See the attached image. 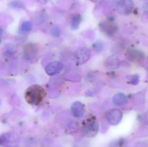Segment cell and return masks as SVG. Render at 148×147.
Instances as JSON below:
<instances>
[{"instance_id": "6da1fadb", "label": "cell", "mask_w": 148, "mask_h": 147, "mask_svg": "<svg viewBox=\"0 0 148 147\" xmlns=\"http://www.w3.org/2000/svg\"><path fill=\"white\" fill-rule=\"evenodd\" d=\"M45 90L38 85H33L27 89L25 94V99L28 103L37 105L43 101L45 97Z\"/></svg>"}, {"instance_id": "7a4b0ae2", "label": "cell", "mask_w": 148, "mask_h": 147, "mask_svg": "<svg viewBox=\"0 0 148 147\" xmlns=\"http://www.w3.org/2000/svg\"><path fill=\"white\" fill-rule=\"evenodd\" d=\"M98 130L99 125L95 120H87L83 125V132L87 137H94L98 133Z\"/></svg>"}, {"instance_id": "3957f363", "label": "cell", "mask_w": 148, "mask_h": 147, "mask_svg": "<svg viewBox=\"0 0 148 147\" xmlns=\"http://www.w3.org/2000/svg\"><path fill=\"white\" fill-rule=\"evenodd\" d=\"M116 9L121 14L127 15L134 10V2L132 0H119L117 3Z\"/></svg>"}, {"instance_id": "277c9868", "label": "cell", "mask_w": 148, "mask_h": 147, "mask_svg": "<svg viewBox=\"0 0 148 147\" xmlns=\"http://www.w3.org/2000/svg\"><path fill=\"white\" fill-rule=\"evenodd\" d=\"M123 113L120 110L113 109L108 112L106 115L107 120L111 125H116L121 122L122 119Z\"/></svg>"}, {"instance_id": "5b68a950", "label": "cell", "mask_w": 148, "mask_h": 147, "mask_svg": "<svg viewBox=\"0 0 148 147\" xmlns=\"http://www.w3.org/2000/svg\"><path fill=\"white\" fill-rule=\"evenodd\" d=\"M90 50L87 48H82L77 50L75 54V59L78 64H82L89 60L90 57Z\"/></svg>"}, {"instance_id": "8992f818", "label": "cell", "mask_w": 148, "mask_h": 147, "mask_svg": "<svg viewBox=\"0 0 148 147\" xmlns=\"http://www.w3.org/2000/svg\"><path fill=\"white\" fill-rule=\"evenodd\" d=\"M62 69H63V65H62V63L58 61H53L46 66L45 71H46V74L48 75L53 76V75H56L57 74L60 73Z\"/></svg>"}, {"instance_id": "52a82bcc", "label": "cell", "mask_w": 148, "mask_h": 147, "mask_svg": "<svg viewBox=\"0 0 148 147\" xmlns=\"http://www.w3.org/2000/svg\"><path fill=\"white\" fill-rule=\"evenodd\" d=\"M71 111L75 118H82L85 115V105L81 102L77 101V102H74L71 106Z\"/></svg>"}, {"instance_id": "ba28073f", "label": "cell", "mask_w": 148, "mask_h": 147, "mask_svg": "<svg viewBox=\"0 0 148 147\" xmlns=\"http://www.w3.org/2000/svg\"><path fill=\"white\" fill-rule=\"evenodd\" d=\"M127 57L131 61H141L144 58V55L142 52L137 50H129L127 53Z\"/></svg>"}, {"instance_id": "9c48e42d", "label": "cell", "mask_w": 148, "mask_h": 147, "mask_svg": "<svg viewBox=\"0 0 148 147\" xmlns=\"http://www.w3.org/2000/svg\"><path fill=\"white\" fill-rule=\"evenodd\" d=\"M127 97L122 93H117L113 97V102L116 105H123L127 102Z\"/></svg>"}, {"instance_id": "30bf717a", "label": "cell", "mask_w": 148, "mask_h": 147, "mask_svg": "<svg viewBox=\"0 0 148 147\" xmlns=\"http://www.w3.org/2000/svg\"><path fill=\"white\" fill-rule=\"evenodd\" d=\"M119 64V61L118 58L115 56H111L109 57L106 61V66L108 67V69H115L118 67Z\"/></svg>"}, {"instance_id": "8fae6325", "label": "cell", "mask_w": 148, "mask_h": 147, "mask_svg": "<svg viewBox=\"0 0 148 147\" xmlns=\"http://www.w3.org/2000/svg\"><path fill=\"white\" fill-rule=\"evenodd\" d=\"M81 22V16L79 14H77L75 15L72 19V22H71V26H72V28L75 30V29H77L78 27L79 26Z\"/></svg>"}, {"instance_id": "7c38bea8", "label": "cell", "mask_w": 148, "mask_h": 147, "mask_svg": "<svg viewBox=\"0 0 148 147\" xmlns=\"http://www.w3.org/2000/svg\"><path fill=\"white\" fill-rule=\"evenodd\" d=\"M21 30L25 33H28L30 30L33 29V24L30 21H25L22 23L21 27H20Z\"/></svg>"}, {"instance_id": "4fadbf2b", "label": "cell", "mask_w": 148, "mask_h": 147, "mask_svg": "<svg viewBox=\"0 0 148 147\" xmlns=\"http://www.w3.org/2000/svg\"><path fill=\"white\" fill-rule=\"evenodd\" d=\"M131 77V83L133 84H137L139 83V81H140V77H139L138 75H133V76H130Z\"/></svg>"}, {"instance_id": "5bb4252c", "label": "cell", "mask_w": 148, "mask_h": 147, "mask_svg": "<svg viewBox=\"0 0 148 147\" xmlns=\"http://www.w3.org/2000/svg\"><path fill=\"white\" fill-rule=\"evenodd\" d=\"M27 50H35V48H34L31 47V46H27ZM27 57H28L29 59H30V57H33V55L31 54V51H30V53H29V55L27 56Z\"/></svg>"}, {"instance_id": "9a60e30c", "label": "cell", "mask_w": 148, "mask_h": 147, "mask_svg": "<svg viewBox=\"0 0 148 147\" xmlns=\"http://www.w3.org/2000/svg\"><path fill=\"white\" fill-rule=\"evenodd\" d=\"M143 10H144L145 12H148V2L145 3L143 6Z\"/></svg>"}, {"instance_id": "2e32d148", "label": "cell", "mask_w": 148, "mask_h": 147, "mask_svg": "<svg viewBox=\"0 0 148 147\" xmlns=\"http://www.w3.org/2000/svg\"><path fill=\"white\" fill-rule=\"evenodd\" d=\"M144 16L148 20V12H144Z\"/></svg>"}, {"instance_id": "e0dca14e", "label": "cell", "mask_w": 148, "mask_h": 147, "mask_svg": "<svg viewBox=\"0 0 148 147\" xmlns=\"http://www.w3.org/2000/svg\"><path fill=\"white\" fill-rule=\"evenodd\" d=\"M40 3H43V4H46L47 2V0H38Z\"/></svg>"}]
</instances>
